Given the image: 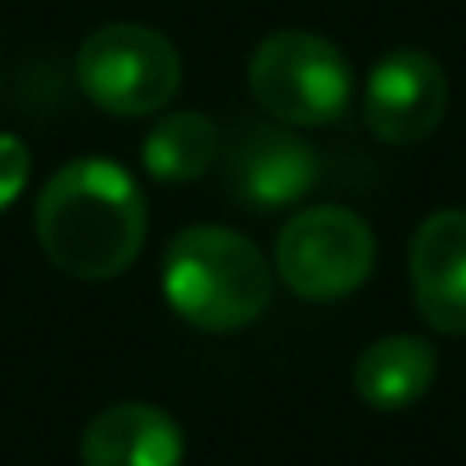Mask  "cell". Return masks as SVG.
I'll list each match as a JSON object with an SVG mask.
<instances>
[{
    "instance_id": "6da1fadb",
    "label": "cell",
    "mask_w": 466,
    "mask_h": 466,
    "mask_svg": "<svg viewBox=\"0 0 466 466\" xmlns=\"http://www.w3.org/2000/svg\"><path fill=\"white\" fill-rule=\"evenodd\" d=\"M146 231V190L114 158H73L36 195V245L77 281L123 277L141 258Z\"/></svg>"
},
{
    "instance_id": "7a4b0ae2",
    "label": "cell",
    "mask_w": 466,
    "mask_h": 466,
    "mask_svg": "<svg viewBox=\"0 0 466 466\" xmlns=\"http://www.w3.org/2000/svg\"><path fill=\"white\" fill-rule=\"evenodd\" d=\"M163 299L186 326L227 335L254 326L277 290L268 254L218 222L186 227L163 249Z\"/></svg>"
},
{
    "instance_id": "3957f363",
    "label": "cell",
    "mask_w": 466,
    "mask_h": 466,
    "mask_svg": "<svg viewBox=\"0 0 466 466\" xmlns=\"http://www.w3.org/2000/svg\"><path fill=\"white\" fill-rule=\"evenodd\" d=\"M245 77L258 109L286 127H326L353 105V68L344 50L304 27L268 32L254 46Z\"/></svg>"
},
{
    "instance_id": "277c9868",
    "label": "cell",
    "mask_w": 466,
    "mask_h": 466,
    "mask_svg": "<svg viewBox=\"0 0 466 466\" xmlns=\"http://www.w3.org/2000/svg\"><path fill=\"white\" fill-rule=\"evenodd\" d=\"M82 96L114 118H150L181 91V50L146 23L96 27L73 59Z\"/></svg>"
},
{
    "instance_id": "5b68a950",
    "label": "cell",
    "mask_w": 466,
    "mask_h": 466,
    "mask_svg": "<svg viewBox=\"0 0 466 466\" xmlns=\"http://www.w3.org/2000/svg\"><path fill=\"white\" fill-rule=\"evenodd\" d=\"M272 272L290 295L309 304L349 299L376 272V236L367 218L344 204L295 208L277 236Z\"/></svg>"
},
{
    "instance_id": "8992f818",
    "label": "cell",
    "mask_w": 466,
    "mask_h": 466,
    "mask_svg": "<svg viewBox=\"0 0 466 466\" xmlns=\"http://www.w3.org/2000/svg\"><path fill=\"white\" fill-rule=\"evenodd\" d=\"M449 114V77L431 50H390L362 86V123L385 146H421Z\"/></svg>"
},
{
    "instance_id": "52a82bcc",
    "label": "cell",
    "mask_w": 466,
    "mask_h": 466,
    "mask_svg": "<svg viewBox=\"0 0 466 466\" xmlns=\"http://www.w3.org/2000/svg\"><path fill=\"white\" fill-rule=\"evenodd\" d=\"M321 177V158L295 127L286 123H254L240 127L227 150V190L249 204L254 213H277L304 204Z\"/></svg>"
},
{
    "instance_id": "ba28073f",
    "label": "cell",
    "mask_w": 466,
    "mask_h": 466,
    "mask_svg": "<svg viewBox=\"0 0 466 466\" xmlns=\"http://www.w3.org/2000/svg\"><path fill=\"white\" fill-rule=\"evenodd\" d=\"M408 281L431 330L466 335V208H440L412 231Z\"/></svg>"
},
{
    "instance_id": "9c48e42d",
    "label": "cell",
    "mask_w": 466,
    "mask_h": 466,
    "mask_svg": "<svg viewBox=\"0 0 466 466\" xmlns=\"http://www.w3.org/2000/svg\"><path fill=\"white\" fill-rule=\"evenodd\" d=\"M186 435L155 403H114L82 431V466H181Z\"/></svg>"
},
{
    "instance_id": "30bf717a",
    "label": "cell",
    "mask_w": 466,
    "mask_h": 466,
    "mask_svg": "<svg viewBox=\"0 0 466 466\" xmlns=\"http://www.w3.org/2000/svg\"><path fill=\"white\" fill-rule=\"evenodd\" d=\"M440 358L421 335H380L353 362V390L376 412H403L421 403L435 385Z\"/></svg>"
},
{
    "instance_id": "8fae6325",
    "label": "cell",
    "mask_w": 466,
    "mask_h": 466,
    "mask_svg": "<svg viewBox=\"0 0 466 466\" xmlns=\"http://www.w3.org/2000/svg\"><path fill=\"white\" fill-rule=\"evenodd\" d=\"M141 163L155 181H172V186L199 181L218 163V123L195 109L163 114L141 141Z\"/></svg>"
},
{
    "instance_id": "7c38bea8",
    "label": "cell",
    "mask_w": 466,
    "mask_h": 466,
    "mask_svg": "<svg viewBox=\"0 0 466 466\" xmlns=\"http://www.w3.org/2000/svg\"><path fill=\"white\" fill-rule=\"evenodd\" d=\"M27 177H32V150H27V141H18L14 132H0V213L23 195Z\"/></svg>"
}]
</instances>
